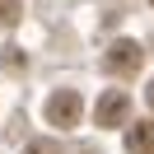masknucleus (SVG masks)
<instances>
[{
    "instance_id": "obj_1",
    "label": "nucleus",
    "mask_w": 154,
    "mask_h": 154,
    "mask_svg": "<svg viewBox=\"0 0 154 154\" xmlns=\"http://www.w3.org/2000/svg\"><path fill=\"white\" fill-rule=\"evenodd\" d=\"M79 117H84V98H79V89H56V94L47 98V122H51V126L70 131V126H79Z\"/></svg>"
},
{
    "instance_id": "obj_2",
    "label": "nucleus",
    "mask_w": 154,
    "mask_h": 154,
    "mask_svg": "<svg viewBox=\"0 0 154 154\" xmlns=\"http://www.w3.org/2000/svg\"><path fill=\"white\" fill-rule=\"evenodd\" d=\"M145 66V51H140V42H131V38H122V42H112L107 47V70L112 75H135V70Z\"/></svg>"
},
{
    "instance_id": "obj_3",
    "label": "nucleus",
    "mask_w": 154,
    "mask_h": 154,
    "mask_svg": "<svg viewBox=\"0 0 154 154\" xmlns=\"http://www.w3.org/2000/svg\"><path fill=\"white\" fill-rule=\"evenodd\" d=\"M131 117V94L126 89H107L103 103H98V126H126Z\"/></svg>"
},
{
    "instance_id": "obj_4",
    "label": "nucleus",
    "mask_w": 154,
    "mask_h": 154,
    "mask_svg": "<svg viewBox=\"0 0 154 154\" xmlns=\"http://www.w3.org/2000/svg\"><path fill=\"white\" fill-rule=\"evenodd\" d=\"M126 149L131 154H154V117L149 122H126Z\"/></svg>"
},
{
    "instance_id": "obj_5",
    "label": "nucleus",
    "mask_w": 154,
    "mask_h": 154,
    "mask_svg": "<svg viewBox=\"0 0 154 154\" xmlns=\"http://www.w3.org/2000/svg\"><path fill=\"white\" fill-rule=\"evenodd\" d=\"M19 0H0V23H5V28H14V23H19Z\"/></svg>"
},
{
    "instance_id": "obj_6",
    "label": "nucleus",
    "mask_w": 154,
    "mask_h": 154,
    "mask_svg": "<svg viewBox=\"0 0 154 154\" xmlns=\"http://www.w3.org/2000/svg\"><path fill=\"white\" fill-rule=\"evenodd\" d=\"M28 154H51V149H47V145H28Z\"/></svg>"
},
{
    "instance_id": "obj_7",
    "label": "nucleus",
    "mask_w": 154,
    "mask_h": 154,
    "mask_svg": "<svg viewBox=\"0 0 154 154\" xmlns=\"http://www.w3.org/2000/svg\"><path fill=\"white\" fill-rule=\"evenodd\" d=\"M145 98H149V107H154V79H149V89H145Z\"/></svg>"
},
{
    "instance_id": "obj_8",
    "label": "nucleus",
    "mask_w": 154,
    "mask_h": 154,
    "mask_svg": "<svg viewBox=\"0 0 154 154\" xmlns=\"http://www.w3.org/2000/svg\"><path fill=\"white\" fill-rule=\"evenodd\" d=\"M149 5H154V0H149Z\"/></svg>"
}]
</instances>
